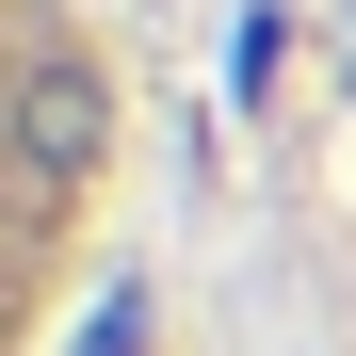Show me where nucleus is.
I'll return each instance as SVG.
<instances>
[{"instance_id": "obj_1", "label": "nucleus", "mask_w": 356, "mask_h": 356, "mask_svg": "<svg viewBox=\"0 0 356 356\" xmlns=\"http://www.w3.org/2000/svg\"><path fill=\"white\" fill-rule=\"evenodd\" d=\"M113 162V81L65 0H0V356H33Z\"/></svg>"}]
</instances>
